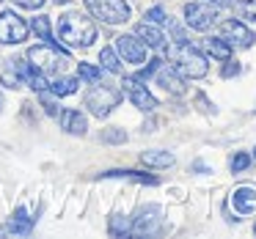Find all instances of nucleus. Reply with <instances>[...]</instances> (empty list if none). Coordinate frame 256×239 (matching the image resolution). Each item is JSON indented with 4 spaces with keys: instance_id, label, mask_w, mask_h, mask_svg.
Listing matches in <instances>:
<instances>
[{
    "instance_id": "nucleus-1",
    "label": "nucleus",
    "mask_w": 256,
    "mask_h": 239,
    "mask_svg": "<svg viewBox=\"0 0 256 239\" xmlns=\"http://www.w3.org/2000/svg\"><path fill=\"white\" fill-rule=\"evenodd\" d=\"M58 39L69 47H91L96 41V25L80 11H69L58 17Z\"/></svg>"
},
{
    "instance_id": "nucleus-2",
    "label": "nucleus",
    "mask_w": 256,
    "mask_h": 239,
    "mask_svg": "<svg viewBox=\"0 0 256 239\" xmlns=\"http://www.w3.org/2000/svg\"><path fill=\"white\" fill-rule=\"evenodd\" d=\"M166 58L174 63V69H176L182 77L198 80V77H204V74L210 72V66H206V58L201 55L198 50H193L188 41H174V44L166 50Z\"/></svg>"
},
{
    "instance_id": "nucleus-3",
    "label": "nucleus",
    "mask_w": 256,
    "mask_h": 239,
    "mask_svg": "<svg viewBox=\"0 0 256 239\" xmlns=\"http://www.w3.org/2000/svg\"><path fill=\"white\" fill-rule=\"evenodd\" d=\"M30 61V66H36L44 77H58V74H64L69 66H72V58H69V52L58 50L52 41H44V44H36L28 50V55H25Z\"/></svg>"
},
{
    "instance_id": "nucleus-4",
    "label": "nucleus",
    "mask_w": 256,
    "mask_h": 239,
    "mask_svg": "<svg viewBox=\"0 0 256 239\" xmlns=\"http://www.w3.org/2000/svg\"><path fill=\"white\" fill-rule=\"evenodd\" d=\"M118 102H122V91L110 88V85L105 83H91L88 94H86V107H88L91 113H94L96 118H105L110 116L113 107H118Z\"/></svg>"
},
{
    "instance_id": "nucleus-5",
    "label": "nucleus",
    "mask_w": 256,
    "mask_h": 239,
    "mask_svg": "<svg viewBox=\"0 0 256 239\" xmlns=\"http://www.w3.org/2000/svg\"><path fill=\"white\" fill-rule=\"evenodd\" d=\"M86 8L108 25H122L130 19V6L124 0H86Z\"/></svg>"
},
{
    "instance_id": "nucleus-6",
    "label": "nucleus",
    "mask_w": 256,
    "mask_h": 239,
    "mask_svg": "<svg viewBox=\"0 0 256 239\" xmlns=\"http://www.w3.org/2000/svg\"><path fill=\"white\" fill-rule=\"evenodd\" d=\"M218 19V6L215 3H206V0H196V3H188L184 6V22H188V28L198 30V33H206V30L215 25Z\"/></svg>"
},
{
    "instance_id": "nucleus-7",
    "label": "nucleus",
    "mask_w": 256,
    "mask_h": 239,
    "mask_svg": "<svg viewBox=\"0 0 256 239\" xmlns=\"http://www.w3.org/2000/svg\"><path fill=\"white\" fill-rule=\"evenodd\" d=\"M122 85H124V94L130 96V102H132L138 110L152 113V110L157 107V99L149 94V88L144 85V80H140V77H135V74H127V77L122 80Z\"/></svg>"
},
{
    "instance_id": "nucleus-8",
    "label": "nucleus",
    "mask_w": 256,
    "mask_h": 239,
    "mask_svg": "<svg viewBox=\"0 0 256 239\" xmlns=\"http://www.w3.org/2000/svg\"><path fill=\"white\" fill-rule=\"evenodd\" d=\"M28 39V25L20 14L3 11L0 14V44H20Z\"/></svg>"
},
{
    "instance_id": "nucleus-9",
    "label": "nucleus",
    "mask_w": 256,
    "mask_h": 239,
    "mask_svg": "<svg viewBox=\"0 0 256 239\" xmlns=\"http://www.w3.org/2000/svg\"><path fill=\"white\" fill-rule=\"evenodd\" d=\"M220 39H226L228 44L240 47V50H248V47H254L256 36L250 33L240 19H226V22L220 25Z\"/></svg>"
},
{
    "instance_id": "nucleus-10",
    "label": "nucleus",
    "mask_w": 256,
    "mask_h": 239,
    "mask_svg": "<svg viewBox=\"0 0 256 239\" xmlns=\"http://www.w3.org/2000/svg\"><path fill=\"white\" fill-rule=\"evenodd\" d=\"M116 52L122 55V61L127 63H144L146 61V44L138 36H118L116 39Z\"/></svg>"
},
{
    "instance_id": "nucleus-11",
    "label": "nucleus",
    "mask_w": 256,
    "mask_h": 239,
    "mask_svg": "<svg viewBox=\"0 0 256 239\" xmlns=\"http://www.w3.org/2000/svg\"><path fill=\"white\" fill-rule=\"evenodd\" d=\"M28 58H12V61L3 63V72H0V80L6 88H22L25 85V74H28Z\"/></svg>"
},
{
    "instance_id": "nucleus-12",
    "label": "nucleus",
    "mask_w": 256,
    "mask_h": 239,
    "mask_svg": "<svg viewBox=\"0 0 256 239\" xmlns=\"http://www.w3.org/2000/svg\"><path fill=\"white\" fill-rule=\"evenodd\" d=\"M154 80H157V85H162V91H168V94H174V96H182L184 94L182 74H179L174 66H168V63H160V66H157Z\"/></svg>"
},
{
    "instance_id": "nucleus-13",
    "label": "nucleus",
    "mask_w": 256,
    "mask_h": 239,
    "mask_svg": "<svg viewBox=\"0 0 256 239\" xmlns=\"http://www.w3.org/2000/svg\"><path fill=\"white\" fill-rule=\"evenodd\" d=\"M160 215L162 209L157 204H149L146 209H140V215L132 223V234H154L157 226H160Z\"/></svg>"
},
{
    "instance_id": "nucleus-14",
    "label": "nucleus",
    "mask_w": 256,
    "mask_h": 239,
    "mask_svg": "<svg viewBox=\"0 0 256 239\" xmlns=\"http://www.w3.org/2000/svg\"><path fill=\"white\" fill-rule=\"evenodd\" d=\"M232 206H234V212L237 215H242V217H248V215H254L256 212V187H237L232 193Z\"/></svg>"
},
{
    "instance_id": "nucleus-15",
    "label": "nucleus",
    "mask_w": 256,
    "mask_h": 239,
    "mask_svg": "<svg viewBox=\"0 0 256 239\" xmlns=\"http://www.w3.org/2000/svg\"><path fill=\"white\" fill-rule=\"evenodd\" d=\"M34 231V217L28 215V209H17L14 217L0 228V234H14V237H28Z\"/></svg>"
},
{
    "instance_id": "nucleus-16",
    "label": "nucleus",
    "mask_w": 256,
    "mask_h": 239,
    "mask_svg": "<svg viewBox=\"0 0 256 239\" xmlns=\"http://www.w3.org/2000/svg\"><path fill=\"white\" fill-rule=\"evenodd\" d=\"M218 8H232L240 19L245 22H256V0H212Z\"/></svg>"
},
{
    "instance_id": "nucleus-17",
    "label": "nucleus",
    "mask_w": 256,
    "mask_h": 239,
    "mask_svg": "<svg viewBox=\"0 0 256 239\" xmlns=\"http://www.w3.org/2000/svg\"><path fill=\"white\" fill-rule=\"evenodd\" d=\"M135 36H138L146 47H152V50H162V47H166V36H162V30L157 28L154 22H140L138 28H135Z\"/></svg>"
},
{
    "instance_id": "nucleus-18",
    "label": "nucleus",
    "mask_w": 256,
    "mask_h": 239,
    "mask_svg": "<svg viewBox=\"0 0 256 239\" xmlns=\"http://www.w3.org/2000/svg\"><path fill=\"white\" fill-rule=\"evenodd\" d=\"M201 50L210 58H215V61H228V58H232V44H228L226 39H220V36H206V39L201 41Z\"/></svg>"
},
{
    "instance_id": "nucleus-19",
    "label": "nucleus",
    "mask_w": 256,
    "mask_h": 239,
    "mask_svg": "<svg viewBox=\"0 0 256 239\" xmlns=\"http://www.w3.org/2000/svg\"><path fill=\"white\" fill-rule=\"evenodd\" d=\"M61 127L69 135H86L88 121H86V116L80 110H61Z\"/></svg>"
},
{
    "instance_id": "nucleus-20",
    "label": "nucleus",
    "mask_w": 256,
    "mask_h": 239,
    "mask_svg": "<svg viewBox=\"0 0 256 239\" xmlns=\"http://www.w3.org/2000/svg\"><path fill=\"white\" fill-rule=\"evenodd\" d=\"M140 162L149 168H171L176 162V157L171 151H162V149H152V151H144L140 154Z\"/></svg>"
},
{
    "instance_id": "nucleus-21",
    "label": "nucleus",
    "mask_w": 256,
    "mask_h": 239,
    "mask_svg": "<svg viewBox=\"0 0 256 239\" xmlns=\"http://www.w3.org/2000/svg\"><path fill=\"white\" fill-rule=\"evenodd\" d=\"M78 85H80V77H64V74H58L56 80L50 83V94H56V96H69V94H74L78 91Z\"/></svg>"
},
{
    "instance_id": "nucleus-22",
    "label": "nucleus",
    "mask_w": 256,
    "mask_h": 239,
    "mask_svg": "<svg viewBox=\"0 0 256 239\" xmlns=\"http://www.w3.org/2000/svg\"><path fill=\"white\" fill-rule=\"evenodd\" d=\"M105 179H130V182L138 184H157V176H149V173H138V171H108L102 173Z\"/></svg>"
},
{
    "instance_id": "nucleus-23",
    "label": "nucleus",
    "mask_w": 256,
    "mask_h": 239,
    "mask_svg": "<svg viewBox=\"0 0 256 239\" xmlns=\"http://www.w3.org/2000/svg\"><path fill=\"white\" fill-rule=\"evenodd\" d=\"M100 63L105 72H113V74H122V58H118V52L113 50V47H105V50L100 52Z\"/></svg>"
},
{
    "instance_id": "nucleus-24",
    "label": "nucleus",
    "mask_w": 256,
    "mask_h": 239,
    "mask_svg": "<svg viewBox=\"0 0 256 239\" xmlns=\"http://www.w3.org/2000/svg\"><path fill=\"white\" fill-rule=\"evenodd\" d=\"M30 30L39 36L42 41H52V28H50V17H34Z\"/></svg>"
},
{
    "instance_id": "nucleus-25",
    "label": "nucleus",
    "mask_w": 256,
    "mask_h": 239,
    "mask_svg": "<svg viewBox=\"0 0 256 239\" xmlns=\"http://www.w3.org/2000/svg\"><path fill=\"white\" fill-rule=\"evenodd\" d=\"M110 234L113 237H127V234H132V223H130V217L124 215H116L110 220Z\"/></svg>"
},
{
    "instance_id": "nucleus-26",
    "label": "nucleus",
    "mask_w": 256,
    "mask_h": 239,
    "mask_svg": "<svg viewBox=\"0 0 256 239\" xmlns=\"http://www.w3.org/2000/svg\"><path fill=\"white\" fill-rule=\"evenodd\" d=\"M78 77L80 80H88V83H100V80H102V69L91 66V63H80V66H78Z\"/></svg>"
},
{
    "instance_id": "nucleus-27",
    "label": "nucleus",
    "mask_w": 256,
    "mask_h": 239,
    "mask_svg": "<svg viewBox=\"0 0 256 239\" xmlns=\"http://www.w3.org/2000/svg\"><path fill=\"white\" fill-rule=\"evenodd\" d=\"M39 96H42V105H44L47 116H61V107H58V102H56V94H47V91H39Z\"/></svg>"
},
{
    "instance_id": "nucleus-28",
    "label": "nucleus",
    "mask_w": 256,
    "mask_h": 239,
    "mask_svg": "<svg viewBox=\"0 0 256 239\" xmlns=\"http://www.w3.org/2000/svg\"><path fill=\"white\" fill-rule=\"evenodd\" d=\"M248 165H250V154H234V157H232V162H228V168H232L234 173L245 171Z\"/></svg>"
},
{
    "instance_id": "nucleus-29",
    "label": "nucleus",
    "mask_w": 256,
    "mask_h": 239,
    "mask_svg": "<svg viewBox=\"0 0 256 239\" xmlns=\"http://www.w3.org/2000/svg\"><path fill=\"white\" fill-rule=\"evenodd\" d=\"M102 140H105V143H124V140H127V132H124V129H108L105 135H102Z\"/></svg>"
},
{
    "instance_id": "nucleus-30",
    "label": "nucleus",
    "mask_w": 256,
    "mask_h": 239,
    "mask_svg": "<svg viewBox=\"0 0 256 239\" xmlns=\"http://www.w3.org/2000/svg\"><path fill=\"white\" fill-rule=\"evenodd\" d=\"M144 19L146 22H154V25H162L166 22V11H162L160 6H154V8H149V11L144 14Z\"/></svg>"
},
{
    "instance_id": "nucleus-31",
    "label": "nucleus",
    "mask_w": 256,
    "mask_h": 239,
    "mask_svg": "<svg viewBox=\"0 0 256 239\" xmlns=\"http://www.w3.org/2000/svg\"><path fill=\"white\" fill-rule=\"evenodd\" d=\"M160 63H162V61H160V58H152V61H149V63H146V69H140V72H138V74H135V77H140V80H144V83H146V80H149V77H152V74H154V72H157V66H160Z\"/></svg>"
},
{
    "instance_id": "nucleus-32",
    "label": "nucleus",
    "mask_w": 256,
    "mask_h": 239,
    "mask_svg": "<svg viewBox=\"0 0 256 239\" xmlns=\"http://www.w3.org/2000/svg\"><path fill=\"white\" fill-rule=\"evenodd\" d=\"M226 63V66H223V77H234V74H240V63L237 61H232V58H228V61H223Z\"/></svg>"
},
{
    "instance_id": "nucleus-33",
    "label": "nucleus",
    "mask_w": 256,
    "mask_h": 239,
    "mask_svg": "<svg viewBox=\"0 0 256 239\" xmlns=\"http://www.w3.org/2000/svg\"><path fill=\"white\" fill-rule=\"evenodd\" d=\"M17 6H22V8H42L44 6V0H14Z\"/></svg>"
},
{
    "instance_id": "nucleus-34",
    "label": "nucleus",
    "mask_w": 256,
    "mask_h": 239,
    "mask_svg": "<svg viewBox=\"0 0 256 239\" xmlns=\"http://www.w3.org/2000/svg\"><path fill=\"white\" fill-rule=\"evenodd\" d=\"M56 3H61V6H64V3H69V0H56Z\"/></svg>"
},
{
    "instance_id": "nucleus-35",
    "label": "nucleus",
    "mask_w": 256,
    "mask_h": 239,
    "mask_svg": "<svg viewBox=\"0 0 256 239\" xmlns=\"http://www.w3.org/2000/svg\"><path fill=\"white\" fill-rule=\"evenodd\" d=\"M250 160H256V149H254V157H250Z\"/></svg>"
},
{
    "instance_id": "nucleus-36",
    "label": "nucleus",
    "mask_w": 256,
    "mask_h": 239,
    "mask_svg": "<svg viewBox=\"0 0 256 239\" xmlns=\"http://www.w3.org/2000/svg\"><path fill=\"white\" fill-rule=\"evenodd\" d=\"M0 107H3V96H0Z\"/></svg>"
},
{
    "instance_id": "nucleus-37",
    "label": "nucleus",
    "mask_w": 256,
    "mask_h": 239,
    "mask_svg": "<svg viewBox=\"0 0 256 239\" xmlns=\"http://www.w3.org/2000/svg\"><path fill=\"white\" fill-rule=\"evenodd\" d=\"M254 231H256V226H254Z\"/></svg>"
}]
</instances>
